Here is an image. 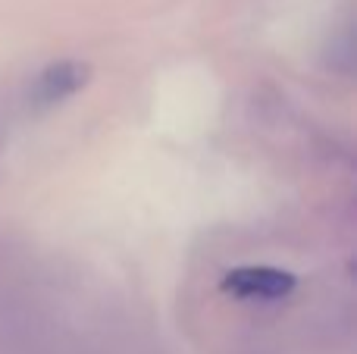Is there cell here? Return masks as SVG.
I'll list each match as a JSON object with an SVG mask.
<instances>
[{
	"label": "cell",
	"mask_w": 357,
	"mask_h": 354,
	"mask_svg": "<svg viewBox=\"0 0 357 354\" xmlns=\"http://www.w3.org/2000/svg\"><path fill=\"white\" fill-rule=\"evenodd\" d=\"M88 82H91V63H82V60L47 63V66L35 75V82H31L29 104L35 107V110L60 107V104H66L69 98H75Z\"/></svg>",
	"instance_id": "7a4b0ae2"
},
{
	"label": "cell",
	"mask_w": 357,
	"mask_h": 354,
	"mask_svg": "<svg viewBox=\"0 0 357 354\" xmlns=\"http://www.w3.org/2000/svg\"><path fill=\"white\" fill-rule=\"evenodd\" d=\"M220 286L222 292L241 301H282L295 292L298 279L289 270L266 267V263H248V267L229 270Z\"/></svg>",
	"instance_id": "6da1fadb"
}]
</instances>
